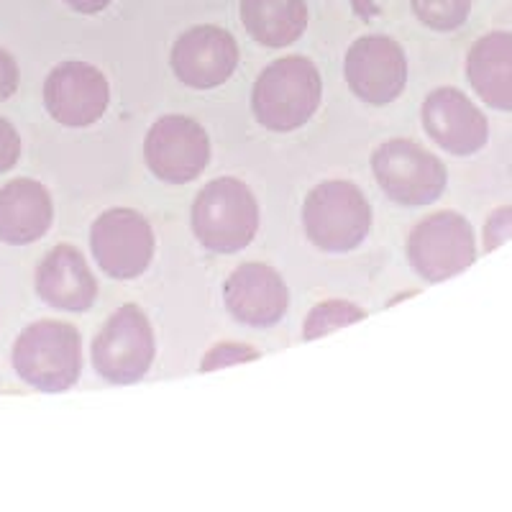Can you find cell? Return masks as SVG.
I'll return each instance as SVG.
<instances>
[{"label": "cell", "instance_id": "1", "mask_svg": "<svg viewBox=\"0 0 512 512\" xmlns=\"http://www.w3.org/2000/svg\"><path fill=\"white\" fill-rule=\"evenodd\" d=\"M323 98L320 72L308 57H285L264 67L251 90L254 118L269 131L287 134L305 126Z\"/></svg>", "mask_w": 512, "mask_h": 512}, {"label": "cell", "instance_id": "2", "mask_svg": "<svg viewBox=\"0 0 512 512\" xmlns=\"http://www.w3.org/2000/svg\"><path fill=\"white\" fill-rule=\"evenodd\" d=\"M13 369L39 392H67L82 372V336L62 320H36L13 344Z\"/></svg>", "mask_w": 512, "mask_h": 512}, {"label": "cell", "instance_id": "3", "mask_svg": "<svg viewBox=\"0 0 512 512\" xmlns=\"http://www.w3.org/2000/svg\"><path fill=\"white\" fill-rule=\"evenodd\" d=\"M259 231V203L249 185L236 177H218L192 203V233L208 251L236 254Z\"/></svg>", "mask_w": 512, "mask_h": 512}, {"label": "cell", "instance_id": "4", "mask_svg": "<svg viewBox=\"0 0 512 512\" xmlns=\"http://www.w3.org/2000/svg\"><path fill=\"white\" fill-rule=\"evenodd\" d=\"M303 226L308 239L320 251L346 254L364 244L369 236L372 208L354 182H320L305 198Z\"/></svg>", "mask_w": 512, "mask_h": 512}, {"label": "cell", "instance_id": "5", "mask_svg": "<svg viewBox=\"0 0 512 512\" xmlns=\"http://www.w3.org/2000/svg\"><path fill=\"white\" fill-rule=\"evenodd\" d=\"M372 172L384 195L405 208L431 205L448 180L441 159L408 139L384 141L372 154Z\"/></svg>", "mask_w": 512, "mask_h": 512}, {"label": "cell", "instance_id": "6", "mask_svg": "<svg viewBox=\"0 0 512 512\" xmlns=\"http://www.w3.org/2000/svg\"><path fill=\"white\" fill-rule=\"evenodd\" d=\"M154 351V331L144 310L123 305L95 336L93 367L105 382L134 384L152 369Z\"/></svg>", "mask_w": 512, "mask_h": 512}, {"label": "cell", "instance_id": "7", "mask_svg": "<svg viewBox=\"0 0 512 512\" xmlns=\"http://www.w3.org/2000/svg\"><path fill=\"white\" fill-rule=\"evenodd\" d=\"M90 249L108 277L136 280L154 259V231L139 210H105L90 228Z\"/></svg>", "mask_w": 512, "mask_h": 512}, {"label": "cell", "instance_id": "8", "mask_svg": "<svg viewBox=\"0 0 512 512\" xmlns=\"http://www.w3.org/2000/svg\"><path fill=\"white\" fill-rule=\"evenodd\" d=\"M474 249L472 226L451 210L433 213L413 228L408 239V259L415 272L428 282H441L472 267Z\"/></svg>", "mask_w": 512, "mask_h": 512}, {"label": "cell", "instance_id": "9", "mask_svg": "<svg viewBox=\"0 0 512 512\" xmlns=\"http://www.w3.org/2000/svg\"><path fill=\"white\" fill-rule=\"evenodd\" d=\"M146 167L167 185L192 182L210 162V139L198 121L187 116H164L144 139Z\"/></svg>", "mask_w": 512, "mask_h": 512}, {"label": "cell", "instance_id": "10", "mask_svg": "<svg viewBox=\"0 0 512 512\" xmlns=\"http://www.w3.org/2000/svg\"><path fill=\"white\" fill-rule=\"evenodd\" d=\"M344 75L356 98L369 105H387L405 90L408 59L390 36H361L346 52Z\"/></svg>", "mask_w": 512, "mask_h": 512}, {"label": "cell", "instance_id": "11", "mask_svg": "<svg viewBox=\"0 0 512 512\" xmlns=\"http://www.w3.org/2000/svg\"><path fill=\"white\" fill-rule=\"evenodd\" d=\"M111 103V88L103 72L88 62H62L44 82V105L67 128L93 126Z\"/></svg>", "mask_w": 512, "mask_h": 512}, {"label": "cell", "instance_id": "12", "mask_svg": "<svg viewBox=\"0 0 512 512\" xmlns=\"http://www.w3.org/2000/svg\"><path fill=\"white\" fill-rule=\"evenodd\" d=\"M239 67V44L221 26H195L172 47V70L187 88H218Z\"/></svg>", "mask_w": 512, "mask_h": 512}, {"label": "cell", "instance_id": "13", "mask_svg": "<svg viewBox=\"0 0 512 512\" xmlns=\"http://www.w3.org/2000/svg\"><path fill=\"white\" fill-rule=\"evenodd\" d=\"M223 303L231 318L244 326L269 328L285 318L290 295L280 272H274L267 264L246 262L228 274Z\"/></svg>", "mask_w": 512, "mask_h": 512}, {"label": "cell", "instance_id": "14", "mask_svg": "<svg viewBox=\"0 0 512 512\" xmlns=\"http://www.w3.org/2000/svg\"><path fill=\"white\" fill-rule=\"evenodd\" d=\"M423 126L441 149L469 157L479 152L489 139L484 113L472 100L454 88L433 90L423 103Z\"/></svg>", "mask_w": 512, "mask_h": 512}, {"label": "cell", "instance_id": "15", "mask_svg": "<svg viewBox=\"0 0 512 512\" xmlns=\"http://www.w3.org/2000/svg\"><path fill=\"white\" fill-rule=\"evenodd\" d=\"M36 292L47 305L67 313H85L98 297V282L85 256L70 244H59L36 269Z\"/></svg>", "mask_w": 512, "mask_h": 512}, {"label": "cell", "instance_id": "16", "mask_svg": "<svg viewBox=\"0 0 512 512\" xmlns=\"http://www.w3.org/2000/svg\"><path fill=\"white\" fill-rule=\"evenodd\" d=\"M52 221L54 205L41 182L18 177L0 187V241L13 246L34 244L47 236Z\"/></svg>", "mask_w": 512, "mask_h": 512}, {"label": "cell", "instance_id": "17", "mask_svg": "<svg viewBox=\"0 0 512 512\" xmlns=\"http://www.w3.org/2000/svg\"><path fill=\"white\" fill-rule=\"evenodd\" d=\"M466 75L479 98L497 111H512V34L482 36L466 59Z\"/></svg>", "mask_w": 512, "mask_h": 512}, {"label": "cell", "instance_id": "18", "mask_svg": "<svg viewBox=\"0 0 512 512\" xmlns=\"http://www.w3.org/2000/svg\"><path fill=\"white\" fill-rule=\"evenodd\" d=\"M241 21L251 39L264 47H290L308 29V3L305 0H241Z\"/></svg>", "mask_w": 512, "mask_h": 512}, {"label": "cell", "instance_id": "19", "mask_svg": "<svg viewBox=\"0 0 512 512\" xmlns=\"http://www.w3.org/2000/svg\"><path fill=\"white\" fill-rule=\"evenodd\" d=\"M364 310L356 308L349 300H326V303H318L305 318L303 326V338L305 341H313V338L326 336V333L338 331V328H346L351 323H359L364 320Z\"/></svg>", "mask_w": 512, "mask_h": 512}, {"label": "cell", "instance_id": "20", "mask_svg": "<svg viewBox=\"0 0 512 512\" xmlns=\"http://www.w3.org/2000/svg\"><path fill=\"white\" fill-rule=\"evenodd\" d=\"M415 16L436 31H454L472 11V0H413Z\"/></svg>", "mask_w": 512, "mask_h": 512}, {"label": "cell", "instance_id": "21", "mask_svg": "<svg viewBox=\"0 0 512 512\" xmlns=\"http://www.w3.org/2000/svg\"><path fill=\"white\" fill-rule=\"evenodd\" d=\"M251 359H259V354H256L251 346L218 344L203 356V361H200V372H213V369L231 367V364H239V361H251Z\"/></svg>", "mask_w": 512, "mask_h": 512}, {"label": "cell", "instance_id": "22", "mask_svg": "<svg viewBox=\"0 0 512 512\" xmlns=\"http://www.w3.org/2000/svg\"><path fill=\"white\" fill-rule=\"evenodd\" d=\"M18 157H21V136L11 121L0 116V175L16 167Z\"/></svg>", "mask_w": 512, "mask_h": 512}, {"label": "cell", "instance_id": "23", "mask_svg": "<svg viewBox=\"0 0 512 512\" xmlns=\"http://www.w3.org/2000/svg\"><path fill=\"white\" fill-rule=\"evenodd\" d=\"M512 236V208H500L489 216L484 226V249L492 251Z\"/></svg>", "mask_w": 512, "mask_h": 512}, {"label": "cell", "instance_id": "24", "mask_svg": "<svg viewBox=\"0 0 512 512\" xmlns=\"http://www.w3.org/2000/svg\"><path fill=\"white\" fill-rule=\"evenodd\" d=\"M18 64L6 49H0V100L11 98L18 88Z\"/></svg>", "mask_w": 512, "mask_h": 512}, {"label": "cell", "instance_id": "25", "mask_svg": "<svg viewBox=\"0 0 512 512\" xmlns=\"http://www.w3.org/2000/svg\"><path fill=\"white\" fill-rule=\"evenodd\" d=\"M67 6L77 13H85V16H93V13L105 11L111 6V0H67Z\"/></svg>", "mask_w": 512, "mask_h": 512}]
</instances>
